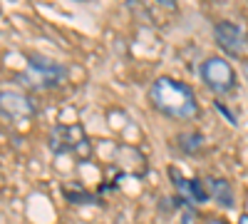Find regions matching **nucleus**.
<instances>
[{
	"mask_svg": "<svg viewBox=\"0 0 248 224\" xmlns=\"http://www.w3.org/2000/svg\"><path fill=\"white\" fill-rule=\"evenodd\" d=\"M149 103L156 112L171 120H194L199 117L196 92L174 77H156L149 87Z\"/></svg>",
	"mask_w": 248,
	"mask_h": 224,
	"instance_id": "nucleus-1",
	"label": "nucleus"
},
{
	"mask_svg": "<svg viewBox=\"0 0 248 224\" xmlns=\"http://www.w3.org/2000/svg\"><path fill=\"white\" fill-rule=\"evenodd\" d=\"M201 80L216 95H231L236 90V70L229 60L218 55H211L201 63Z\"/></svg>",
	"mask_w": 248,
	"mask_h": 224,
	"instance_id": "nucleus-2",
	"label": "nucleus"
},
{
	"mask_svg": "<svg viewBox=\"0 0 248 224\" xmlns=\"http://www.w3.org/2000/svg\"><path fill=\"white\" fill-rule=\"evenodd\" d=\"M50 147L60 155V152H72V155H82L90 152V139L82 130V125H57L50 135Z\"/></svg>",
	"mask_w": 248,
	"mask_h": 224,
	"instance_id": "nucleus-3",
	"label": "nucleus"
},
{
	"mask_svg": "<svg viewBox=\"0 0 248 224\" xmlns=\"http://www.w3.org/2000/svg\"><path fill=\"white\" fill-rule=\"evenodd\" d=\"M0 112L8 120L28 122L35 115V105H32V100L20 90H0Z\"/></svg>",
	"mask_w": 248,
	"mask_h": 224,
	"instance_id": "nucleus-4",
	"label": "nucleus"
},
{
	"mask_svg": "<svg viewBox=\"0 0 248 224\" xmlns=\"http://www.w3.org/2000/svg\"><path fill=\"white\" fill-rule=\"evenodd\" d=\"M214 37H216L218 48L231 57H241L246 45H248L246 33L236 23H229V20H218V23L214 25Z\"/></svg>",
	"mask_w": 248,
	"mask_h": 224,
	"instance_id": "nucleus-5",
	"label": "nucleus"
},
{
	"mask_svg": "<svg viewBox=\"0 0 248 224\" xmlns=\"http://www.w3.org/2000/svg\"><path fill=\"white\" fill-rule=\"evenodd\" d=\"M30 70L45 87L50 85H62L67 80V68L55 63V60H43V57H30Z\"/></svg>",
	"mask_w": 248,
	"mask_h": 224,
	"instance_id": "nucleus-6",
	"label": "nucleus"
},
{
	"mask_svg": "<svg viewBox=\"0 0 248 224\" xmlns=\"http://www.w3.org/2000/svg\"><path fill=\"white\" fill-rule=\"evenodd\" d=\"M203 185H206V194H209L216 205H221L223 209H231L236 205L233 187L229 185V179H223V177H209Z\"/></svg>",
	"mask_w": 248,
	"mask_h": 224,
	"instance_id": "nucleus-7",
	"label": "nucleus"
},
{
	"mask_svg": "<svg viewBox=\"0 0 248 224\" xmlns=\"http://www.w3.org/2000/svg\"><path fill=\"white\" fill-rule=\"evenodd\" d=\"M176 139H179V147L186 155H196L203 150V135H199V132H181Z\"/></svg>",
	"mask_w": 248,
	"mask_h": 224,
	"instance_id": "nucleus-8",
	"label": "nucleus"
},
{
	"mask_svg": "<svg viewBox=\"0 0 248 224\" xmlns=\"http://www.w3.org/2000/svg\"><path fill=\"white\" fill-rule=\"evenodd\" d=\"M65 197L72 202V205H87V202H92V197L87 192H70V190H65Z\"/></svg>",
	"mask_w": 248,
	"mask_h": 224,
	"instance_id": "nucleus-9",
	"label": "nucleus"
},
{
	"mask_svg": "<svg viewBox=\"0 0 248 224\" xmlns=\"http://www.w3.org/2000/svg\"><path fill=\"white\" fill-rule=\"evenodd\" d=\"M206 224H229V222H223V219H209Z\"/></svg>",
	"mask_w": 248,
	"mask_h": 224,
	"instance_id": "nucleus-10",
	"label": "nucleus"
},
{
	"mask_svg": "<svg viewBox=\"0 0 248 224\" xmlns=\"http://www.w3.org/2000/svg\"><path fill=\"white\" fill-rule=\"evenodd\" d=\"M243 75H246V80H248V60H243Z\"/></svg>",
	"mask_w": 248,
	"mask_h": 224,
	"instance_id": "nucleus-11",
	"label": "nucleus"
},
{
	"mask_svg": "<svg viewBox=\"0 0 248 224\" xmlns=\"http://www.w3.org/2000/svg\"><path fill=\"white\" fill-rule=\"evenodd\" d=\"M238 224H248V214H243V217L238 219Z\"/></svg>",
	"mask_w": 248,
	"mask_h": 224,
	"instance_id": "nucleus-12",
	"label": "nucleus"
}]
</instances>
